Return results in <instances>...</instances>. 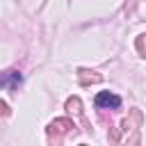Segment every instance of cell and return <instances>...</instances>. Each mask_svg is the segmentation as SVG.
Returning a JSON list of instances; mask_svg holds the SVG:
<instances>
[{
	"label": "cell",
	"mask_w": 146,
	"mask_h": 146,
	"mask_svg": "<svg viewBox=\"0 0 146 146\" xmlns=\"http://www.w3.org/2000/svg\"><path fill=\"white\" fill-rule=\"evenodd\" d=\"M96 107H112V110H119L121 107V98L110 94V91H100L96 96Z\"/></svg>",
	"instance_id": "cell-1"
},
{
	"label": "cell",
	"mask_w": 146,
	"mask_h": 146,
	"mask_svg": "<svg viewBox=\"0 0 146 146\" xmlns=\"http://www.w3.org/2000/svg\"><path fill=\"white\" fill-rule=\"evenodd\" d=\"M21 80H23V78H21L18 71H7V73L2 75V87H5V89H16V87L21 84Z\"/></svg>",
	"instance_id": "cell-2"
},
{
	"label": "cell",
	"mask_w": 146,
	"mask_h": 146,
	"mask_svg": "<svg viewBox=\"0 0 146 146\" xmlns=\"http://www.w3.org/2000/svg\"><path fill=\"white\" fill-rule=\"evenodd\" d=\"M68 128H73L71 121H66V119H57V121H52V123L48 125V132H50V135H52L55 130H57V132H66Z\"/></svg>",
	"instance_id": "cell-3"
},
{
	"label": "cell",
	"mask_w": 146,
	"mask_h": 146,
	"mask_svg": "<svg viewBox=\"0 0 146 146\" xmlns=\"http://www.w3.org/2000/svg\"><path fill=\"white\" fill-rule=\"evenodd\" d=\"M66 110L73 114H80V98H68L66 100Z\"/></svg>",
	"instance_id": "cell-4"
},
{
	"label": "cell",
	"mask_w": 146,
	"mask_h": 146,
	"mask_svg": "<svg viewBox=\"0 0 146 146\" xmlns=\"http://www.w3.org/2000/svg\"><path fill=\"white\" fill-rule=\"evenodd\" d=\"M137 48L146 55V36H139V39H137Z\"/></svg>",
	"instance_id": "cell-5"
}]
</instances>
